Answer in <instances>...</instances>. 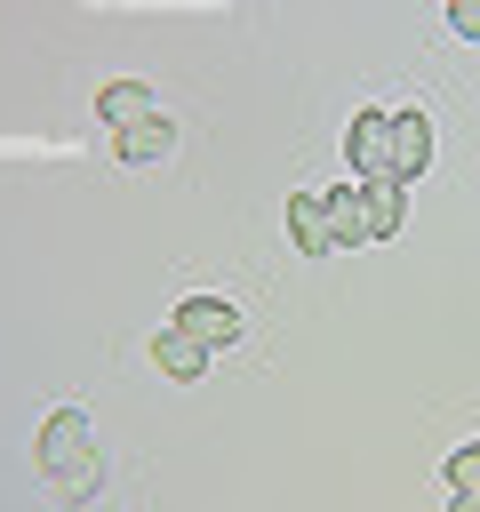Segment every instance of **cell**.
<instances>
[{
    "label": "cell",
    "mask_w": 480,
    "mask_h": 512,
    "mask_svg": "<svg viewBox=\"0 0 480 512\" xmlns=\"http://www.w3.org/2000/svg\"><path fill=\"white\" fill-rule=\"evenodd\" d=\"M32 464L48 472L56 504H88V496H96V480H104V464H96V424H88V408H56V416L40 424V440H32Z\"/></svg>",
    "instance_id": "1"
},
{
    "label": "cell",
    "mask_w": 480,
    "mask_h": 512,
    "mask_svg": "<svg viewBox=\"0 0 480 512\" xmlns=\"http://www.w3.org/2000/svg\"><path fill=\"white\" fill-rule=\"evenodd\" d=\"M152 360H160V376H200V368H208V344H200V336H184V328L168 320V328L152 336Z\"/></svg>",
    "instance_id": "8"
},
{
    "label": "cell",
    "mask_w": 480,
    "mask_h": 512,
    "mask_svg": "<svg viewBox=\"0 0 480 512\" xmlns=\"http://www.w3.org/2000/svg\"><path fill=\"white\" fill-rule=\"evenodd\" d=\"M448 488H480V440L448 456Z\"/></svg>",
    "instance_id": "11"
},
{
    "label": "cell",
    "mask_w": 480,
    "mask_h": 512,
    "mask_svg": "<svg viewBox=\"0 0 480 512\" xmlns=\"http://www.w3.org/2000/svg\"><path fill=\"white\" fill-rule=\"evenodd\" d=\"M168 144H176L168 112H152V120H136V128H112V152H120V160H136V168H144V160H160Z\"/></svg>",
    "instance_id": "7"
},
{
    "label": "cell",
    "mask_w": 480,
    "mask_h": 512,
    "mask_svg": "<svg viewBox=\"0 0 480 512\" xmlns=\"http://www.w3.org/2000/svg\"><path fill=\"white\" fill-rule=\"evenodd\" d=\"M152 112H160V96H152L144 80H112V88L96 96V120H104V128H136V120H152Z\"/></svg>",
    "instance_id": "5"
},
{
    "label": "cell",
    "mask_w": 480,
    "mask_h": 512,
    "mask_svg": "<svg viewBox=\"0 0 480 512\" xmlns=\"http://www.w3.org/2000/svg\"><path fill=\"white\" fill-rule=\"evenodd\" d=\"M288 232H296V248H304V256H328V248H336L328 192H296V200H288Z\"/></svg>",
    "instance_id": "4"
},
{
    "label": "cell",
    "mask_w": 480,
    "mask_h": 512,
    "mask_svg": "<svg viewBox=\"0 0 480 512\" xmlns=\"http://www.w3.org/2000/svg\"><path fill=\"white\" fill-rule=\"evenodd\" d=\"M448 24H456L464 40H480V0H448Z\"/></svg>",
    "instance_id": "12"
},
{
    "label": "cell",
    "mask_w": 480,
    "mask_h": 512,
    "mask_svg": "<svg viewBox=\"0 0 480 512\" xmlns=\"http://www.w3.org/2000/svg\"><path fill=\"white\" fill-rule=\"evenodd\" d=\"M424 160H432V120L424 112H392V176L408 184Z\"/></svg>",
    "instance_id": "6"
},
{
    "label": "cell",
    "mask_w": 480,
    "mask_h": 512,
    "mask_svg": "<svg viewBox=\"0 0 480 512\" xmlns=\"http://www.w3.org/2000/svg\"><path fill=\"white\" fill-rule=\"evenodd\" d=\"M176 328H184V336H200V344L216 352V344H232V336H240V312H232L224 296H184V304H176Z\"/></svg>",
    "instance_id": "3"
},
{
    "label": "cell",
    "mask_w": 480,
    "mask_h": 512,
    "mask_svg": "<svg viewBox=\"0 0 480 512\" xmlns=\"http://www.w3.org/2000/svg\"><path fill=\"white\" fill-rule=\"evenodd\" d=\"M344 160H352V176H392V112H352Z\"/></svg>",
    "instance_id": "2"
},
{
    "label": "cell",
    "mask_w": 480,
    "mask_h": 512,
    "mask_svg": "<svg viewBox=\"0 0 480 512\" xmlns=\"http://www.w3.org/2000/svg\"><path fill=\"white\" fill-rule=\"evenodd\" d=\"M448 512H480V488H456V496H448Z\"/></svg>",
    "instance_id": "13"
},
{
    "label": "cell",
    "mask_w": 480,
    "mask_h": 512,
    "mask_svg": "<svg viewBox=\"0 0 480 512\" xmlns=\"http://www.w3.org/2000/svg\"><path fill=\"white\" fill-rule=\"evenodd\" d=\"M368 184V240L400 224V176H360Z\"/></svg>",
    "instance_id": "10"
},
{
    "label": "cell",
    "mask_w": 480,
    "mask_h": 512,
    "mask_svg": "<svg viewBox=\"0 0 480 512\" xmlns=\"http://www.w3.org/2000/svg\"><path fill=\"white\" fill-rule=\"evenodd\" d=\"M328 216H336V240H368V184H336Z\"/></svg>",
    "instance_id": "9"
}]
</instances>
